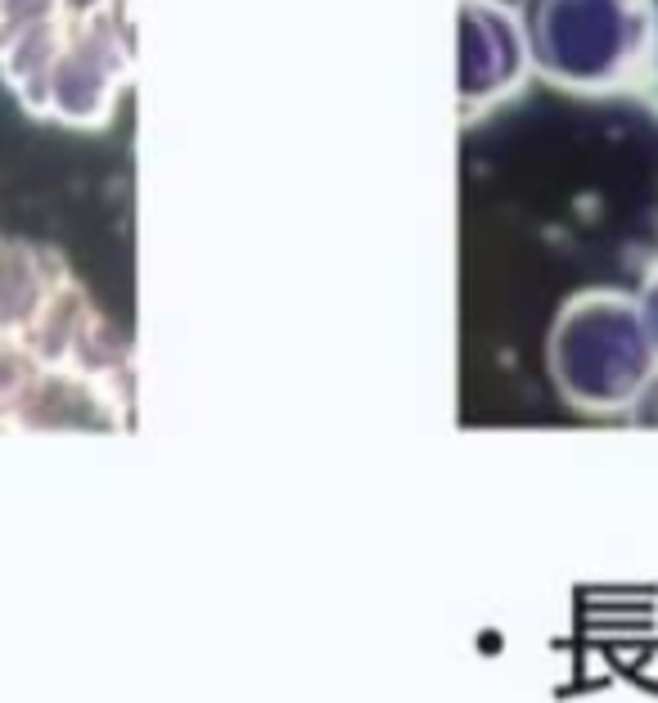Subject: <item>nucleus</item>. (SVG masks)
Returning a JSON list of instances; mask_svg holds the SVG:
<instances>
[{"label":"nucleus","instance_id":"1","mask_svg":"<svg viewBox=\"0 0 658 703\" xmlns=\"http://www.w3.org/2000/svg\"><path fill=\"white\" fill-rule=\"evenodd\" d=\"M528 64L582 100L645 96L658 81V0H515Z\"/></svg>","mask_w":658,"mask_h":703},{"label":"nucleus","instance_id":"2","mask_svg":"<svg viewBox=\"0 0 658 703\" xmlns=\"http://www.w3.org/2000/svg\"><path fill=\"white\" fill-rule=\"evenodd\" d=\"M0 68L33 117L96 131L117 113L131 77V50L113 10L100 0L91 10L64 5L54 18L27 27L0 50Z\"/></svg>","mask_w":658,"mask_h":703},{"label":"nucleus","instance_id":"3","mask_svg":"<svg viewBox=\"0 0 658 703\" xmlns=\"http://www.w3.org/2000/svg\"><path fill=\"white\" fill-rule=\"evenodd\" d=\"M654 371L658 356L641 325L636 293L582 289L555 312L546 334V375L564 406L595 419L632 415Z\"/></svg>","mask_w":658,"mask_h":703},{"label":"nucleus","instance_id":"4","mask_svg":"<svg viewBox=\"0 0 658 703\" xmlns=\"http://www.w3.org/2000/svg\"><path fill=\"white\" fill-rule=\"evenodd\" d=\"M528 46L515 5L460 0L456 5V113L465 127L483 122L496 104L515 100L528 81Z\"/></svg>","mask_w":658,"mask_h":703},{"label":"nucleus","instance_id":"5","mask_svg":"<svg viewBox=\"0 0 658 703\" xmlns=\"http://www.w3.org/2000/svg\"><path fill=\"white\" fill-rule=\"evenodd\" d=\"M636 307H641V325H645L649 343H654V356H658V262L645 271V280L636 289Z\"/></svg>","mask_w":658,"mask_h":703},{"label":"nucleus","instance_id":"6","mask_svg":"<svg viewBox=\"0 0 658 703\" xmlns=\"http://www.w3.org/2000/svg\"><path fill=\"white\" fill-rule=\"evenodd\" d=\"M632 424H641V429H658V371H654V379L645 384V392L636 397V406H632V415H627Z\"/></svg>","mask_w":658,"mask_h":703}]
</instances>
